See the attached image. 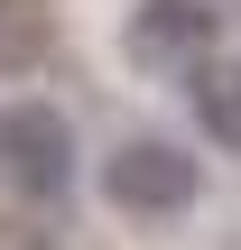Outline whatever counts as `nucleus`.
<instances>
[{
    "label": "nucleus",
    "mask_w": 241,
    "mask_h": 250,
    "mask_svg": "<svg viewBox=\"0 0 241 250\" xmlns=\"http://www.w3.org/2000/svg\"><path fill=\"white\" fill-rule=\"evenodd\" d=\"M102 195H111V213H130V223H176V213L204 195V167H195L176 139H121V148L102 158Z\"/></svg>",
    "instance_id": "2"
},
{
    "label": "nucleus",
    "mask_w": 241,
    "mask_h": 250,
    "mask_svg": "<svg viewBox=\"0 0 241 250\" xmlns=\"http://www.w3.org/2000/svg\"><path fill=\"white\" fill-rule=\"evenodd\" d=\"M84 176L74 158V121L56 102H0V186L19 204H65Z\"/></svg>",
    "instance_id": "1"
},
{
    "label": "nucleus",
    "mask_w": 241,
    "mask_h": 250,
    "mask_svg": "<svg viewBox=\"0 0 241 250\" xmlns=\"http://www.w3.org/2000/svg\"><path fill=\"white\" fill-rule=\"evenodd\" d=\"M186 111H195V130H204L214 148L241 158V65L232 56H195V65H186Z\"/></svg>",
    "instance_id": "4"
},
{
    "label": "nucleus",
    "mask_w": 241,
    "mask_h": 250,
    "mask_svg": "<svg viewBox=\"0 0 241 250\" xmlns=\"http://www.w3.org/2000/svg\"><path fill=\"white\" fill-rule=\"evenodd\" d=\"M214 37H223V9L214 0H139L130 28H121L130 65H195Z\"/></svg>",
    "instance_id": "3"
}]
</instances>
